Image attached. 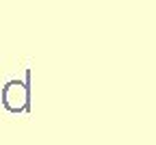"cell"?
Returning a JSON list of instances; mask_svg holds the SVG:
<instances>
[{"mask_svg": "<svg viewBox=\"0 0 156 145\" xmlns=\"http://www.w3.org/2000/svg\"><path fill=\"white\" fill-rule=\"evenodd\" d=\"M2 106L11 113H20L28 108V85L20 80H11L2 89Z\"/></svg>", "mask_w": 156, "mask_h": 145, "instance_id": "obj_1", "label": "cell"}]
</instances>
